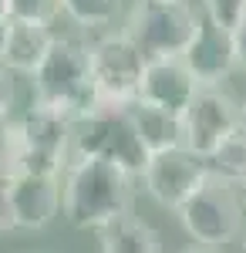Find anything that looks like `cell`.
Returning <instances> with one entry per match:
<instances>
[{"label":"cell","instance_id":"6da1fadb","mask_svg":"<svg viewBox=\"0 0 246 253\" xmlns=\"http://www.w3.org/2000/svg\"><path fill=\"white\" fill-rule=\"evenodd\" d=\"M61 210L75 230H101L132 210V175L105 159H75L61 189Z\"/></svg>","mask_w":246,"mask_h":253},{"label":"cell","instance_id":"7a4b0ae2","mask_svg":"<svg viewBox=\"0 0 246 253\" xmlns=\"http://www.w3.org/2000/svg\"><path fill=\"white\" fill-rule=\"evenodd\" d=\"M31 81H34V101L68 115L71 122L98 105L91 81V47H84L75 38H54Z\"/></svg>","mask_w":246,"mask_h":253},{"label":"cell","instance_id":"3957f363","mask_svg":"<svg viewBox=\"0 0 246 253\" xmlns=\"http://www.w3.org/2000/svg\"><path fill=\"white\" fill-rule=\"evenodd\" d=\"M71 156L105 159L128 175H142L149 162V149L142 145L138 128L125 105H95L91 112L71 122Z\"/></svg>","mask_w":246,"mask_h":253},{"label":"cell","instance_id":"277c9868","mask_svg":"<svg viewBox=\"0 0 246 253\" xmlns=\"http://www.w3.org/2000/svg\"><path fill=\"white\" fill-rule=\"evenodd\" d=\"M71 152V118L31 101V108L14 118V145L3 172L57 175Z\"/></svg>","mask_w":246,"mask_h":253},{"label":"cell","instance_id":"5b68a950","mask_svg":"<svg viewBox=\"0 0 246 253\" xmlns=\"http://www.w3.org/2000/svg\"><path fill=\"white\" fill-rule=\"evenodd\" d=\"M175 213L182 219L186 233L199 247H226V243H233L246 219V210L240 203V189L209 172Z\"/></svg>","mask_w":246,"mask_h":253},{"label":"cell","instance_id":"8992f818","mask_svg":"<svg viewBox=\"0 0 246 253\" xmlns=\"http://www.w3.org/2000/svg\"><path fill=\"white\" fill-rule=\"evenodd\" d=\"M196 10L186 0H138L125 34L135 47L152 58H179L196 31Z\"/></svg>","mask_w":246,"mask_h":253},{"label":"cell","instance_id":"52a82bcc","mask_svg":"<svg viewBox=\"0 0 246 253\" xmlns=\"http://www.w3.org/2000/svg\"><path fill=\"white\" fill-rule=\"evenodd\" d=\"M142 71L145 54L128 41V34H108L91 47V81L98 105H132L138 98Z\"/></svg>","mask_w":246,"mask_h":253},{"label":"cell","instance_id":"ba28073f","mask_svg":"<svg viewBox=\"0 0 246 253\" xmlns=\"http://www.w3.org/2000/svg\"><path fill=\"white\" fill-rule=\"evenodd\" d=\"M240 128V105L219 88H199L182 112V145L206 159Z\"/></svg>","mask_w":246,"mask_h":253},{"label":"cell","instance_id":"9c48e42d","mask_svg":"<svg viewBox=\"0 0 246 253\" xmlns=\"http://www.w3.org/2000/svg\"><path fill=\"white\" fill-rule=\"evenodd\" d=\"M203 179H206V159L189 152L186 145L149 152V162L142 169V182L149 196L165 210H179Z\"/></svg>","mask_w":246,"mask_h":253},{"label":"cell","instance_id":"30bf717a","mask_svg":"<svg viewBox=\"0 0 246 253\" xmlns=\"http://www.w3.org/2000/svg\"><path fill=\"white\" fill-rule=\"evenodd\" d=\"M3 196H7V210H10V226H17V230H44L61 210L57 175L3 172Z\"/></svg>","mask_w":246,"mask_h":253},{"label":"cell","instance_id":"8fae6325","mask_svg":"<svg viewBox=\"0 0 246 253\" xmlns=\"http://www.w3.org/2000/svg\"><path fill=\"white\" fill-rule=\"evenodd\" d=\"M179 58L186 61V68L196 75V81L203 88H216L223 78L233 75V68H240L236 64L233 31L223 27L219 20H212L209 14L196 20V31H192L189 44H186V51Z\"/></svg>","mask_w":246,"mask_h":253},{"label":"cell","instance_id":"7c38bea8","mask_svg":"<svg viewBox=\"0 0 246 253\" xmlns=\"http://www.w3.org/2000/svg\"><path fill=\"white\" fill-rule=\"evenodd\" d=\"M199 88L203 84L196 81V75L186 68L182 58H152V61H145L135 101H145V105H155L162 112L182 115Z\"/></svg>","mask_w":246,"mask_h":253},{"label":"cell","instance_id":"4fadbf2b","mask_svg":"<svg viewBox=\"0 0 246 253\" xmlns=\"http://www.w3.org/2000/svg\"><path fill=\"white\" fill-rule=\"evenodd\" d=\"M54 38L57 34L51 31V24L7 17V41H3V58H0V64L10 75H34L38 64L44 61V54L51 51Z\"/></svg>","mask_w":246,"mask_h":253},{"label":"cell","instance_id":"5bb4252c","mask_svg":"<svg viewBox=\"0 0 246 253\" xmlns=\"http://www.w3.org/2000/svg\"><path fill=\"white\" fill-rule=\"evenodd\" d=\"M101 253H162V240L145 219L128 210L105 223L101 230Z\"/></svg>","mask_w":246,"mask_h":253},{"label":"cell","instance_id":"9a60e30c","mask_svg":"<svg viewBox=\"0 0 246 253\" xmlns=\"http://www.w3.org/2000/svg\"><path fill=\"white\" fill-rule=\"evenodd\" d=\"M125 108H128L135 128H138V138H142V145H145L149 152L182 145V115L162 112V108L145 105V101H132V105H125Z\"/></svg>","mask_w":246,"mask_h":253},{"label":"cell","instance_id":"2e32d148","mask_svg":"<svg viewBox=\"0 0 246 253\" xmlns=\"http://www.w3.org/2000/svg\"><path fill=\"white\" fill-rule=\"evenodd\" d=\"M206 172L209 175H219V179H226V182H243L246 179V132H233V135L223 142V145H216L212 152L206 156Z\"/></svg>","mask_w":246,"mask_h":253},{"label":"cell","instance_id":"e0dca14e","mask_svg":"<svg viewBox=\"0 0 246 253\" xmlns=\"http://www.w3.org/2000/svg\"><path fill=\"white\" fill-rule=\"evenodd\" d=\"M122 0H61V10L81 27H108Z\"/></svg>","mask_w":246,"mask_h":253},{"label":"cell","instance_id":"ac0fdd59","mask_svg":"<svg viewBox=\"0 0 246 253\" xmlns=\"http://www.w3.org/2000/svg\"><path fill=\"white\" fill-rule=\"evenodd\" d=\"M57 14H61V0H7V17H17V20L51 24Z\"/></svg>","mask_w":246,"mask_h":253},{"label":"cell","instance_id":"d6986e66","mask_svg":"<svg viewBox=\"0 0 246 253\" xmlns=\"http://www.w3.org/2000/svg\"><path fill=\"white\" fill-rule=\"evenodd\" d=\"M206 3V14L212 20H219L223 27L233 31V24L240 20V14L246 10V0H203Z\"/></svg>","mask_w":246,"mask_h":253},{"label":"cell","instance_id":"ffe728a7","mask_svg":"<svg viewBox=\"0 0 246 253\" xmlns=\"http://www.w3.org/2000/svg\"><path fill=\"white\" fill-rule=\"evenodd\" d=\"M233 41H236V64L246 68V10L240 14V20L233 24Z\"/></svg>","mask_w":246,"mask_h":253},{"label":"cell","instance_id":"44dd1931","mask_svg":"<svg viewBox=\"0 0 246 253\" xmlns=\"http://www.w3.org/2000/svg\"><path fill=\"white\" fill-rule=\"evenodd\" d=\"M10 101H14V88H10V71L0 64V115H10Z\"/></svg>","mask_w":246,"mask_h":253},{"label":"cell","instance_id":"7402d4cb","mask_svg":"<svg viewBox=\"0 0 246 253\" xmlns=\"http://www.w3.org/2000/svg\"><path fill=\"white\" fill-rule=\"evenodd\" d=\"M182 253H223L219 247H192V250H182Z\"/></svg>","mask_w":246,"mask_h":253},{"label":"cell","instance_id":"603a6c76","mask_svg":"<svg viewBox=\"0 0 246 253\" xmlns=\"http://www.w3.org/2000/svg\"><path fill=\"white\" fill-rule=\"evenodd\" d=\"M3 41H7V20H0V58H3Z\"/></svg>","mask_w":246,"mask_h":253},{"label":"cell","instance_id":"cb8c5ba5","mask_svg":"<svg viewBox=\"0 0 246 253\" xmlns=\"http://www.w3.org/2000/svg\"><path fill=\"white\" fill-rule=\"evenodd\" d=\"M240 132H246V101L240 105Z\"/></svg>","mask_w":246,"mask_h":253},{"label":"cell","instance_id":"d4e9b609","mask_svg":"<svg viewBox=\"0 0 246 253\" xmlns=\"http://www.w3.org/2000/svg\"><path fill=\"white\" fill-rule=\"evenodd\" d=\"M236 189H240V203H243V210H246V179H243V182H236Z\"/></svg>","mask_w":246,"mask_h":253},{"label":"cell","instance_id":"484cf974","mask_svg":"<svg viewBox=\"0 0 246 253\" xmlns=\"http://www.w3.org/2000/svg\"><path fill=\"white\" fill-rule=\"evenodd\" d=\"M0 20H7V0H0Z\"/></svg>","mask_w":246,"mask_h":253},{"label":"cell","instance_id":"4316f807","mask_svg":"<svg viewBox=\"0 0 246 253\" xmlns=\"http://www.w3.org/2000/svg\"><path fill=\"white\" fill-rule=\"evenodd\" d=\"M0 175H3V172H0Z\"/></svg>","mask_w":246,"mask_h":253}]
</instances>
